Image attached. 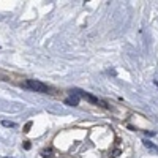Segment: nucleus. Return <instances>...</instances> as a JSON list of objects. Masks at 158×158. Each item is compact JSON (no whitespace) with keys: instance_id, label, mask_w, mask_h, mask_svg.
I'll return each instance as SVG.
<instances>
[{"instance_id":"obj_5","label":"nucleus","mask_w":158,"mask_h":158,"mask_svg":"<svg viewBox=\"0 0 158 158\" xmlns=\"http://www.w3.org/2000/svg\"><path fill=\"white\" fill-rule=\"evenodd\" d=\"M65 103L70 104V106H77V104H79V98H77V97H71V98L65 100Z\"/></svg>"},{"instance_id":"obj_9","label":"nucleus","mask_w":158,"mask_h":158,"mask_svg":"<svg viewBox=\"0 0 158 158\" xmlns=\"http://www.w3.org/2000/svg\"><path fill=\"white\" fill-rule=\"evenodd\" d=\"M118 155H120V150H118V149L112 152V156H118Z\"/></svg>"},{"instance_id":"obj_6","label":"nucleus","mask_w":158,"mask_h":158,"mask_svg":"<svg viewBox=\"0 0 158 158\" xmlns=\"http://www.w3.org/2000/svg\"><path fill=\"white\" fill-rule=\"evenodd\" d=\"M2 125L6 127V128H15V127H16V123L11 122V120H2Z\"/></svg>"},{"instance_id":"obj_7","label":"nucleus","mask_w":158,"mask_h":158,"mask_svg":"<svg viewBox=\"0 0 158 158\" xmlns=\"http://www.w3.org/2000/svg\"><path fill=\"white\" fill-rule=\"evenodd\" d=\"M30 128H32V122H27V123H25V127H24V133H29Z\"/></svg>"},{"instance_id":"obj_8","label":"nucleus","mask_w":158,"mask_h":158,"mask_svg":"<svg viewBox=\"0 0 158 158\" xmlns=\"http://www.w3.org/2000/svg\"><path fill=\"white\" fill-rule=\"evenodd\" d=\"M22 146H24V149H25V150H29V149L32 147V144H30V141H24Z\"/></svg>"},{"instance_id":"obj_1","label":"nucleus","mask_w":158,"mask_h":158,"mask_svg":"<svg viewBox=\"0 0 158 158\" xmlns=\"http://www.w3.org/2000/svg\"><path fill=\"white\" fill-rule=\"evenodd\" d=\"M71 94L74 95V97H81V98H85L87 101H90V103H94V104H100V106H103V108H108V104L104 103V101H101V100H98L97 97H94V95H89V94H85L84 90H81V89H73L71 90Z\"/></svg>"},{"instance_id":"obj_4","label":"nucleus","mask_w":158,"mask_h":158,"mask_svg":"<svg viewBox=\"0 0 158 158\" xmlns=\"http://www.w3.org/2000/svg\"><path fill=\"white\" fill-rule=\"evenodd\" d=\"M41 156L43 158H56V153L51 149H44V150H41Z\"/></svg>"},{"instance_id":"obj_3","label":"nucleus","mask_w":158,"mask_h":158,"mask_svg":"<svg viewBox=\"0 0 158 158\" xmlns=\"http://www.w3.org/2000/svg\"><path fill=\"white\" fill-rule=\"evenodd\" d=\"M142 142H144V147H146V149H149V150H150L152 153H155V155L158 153V147H156V146H153V144H152V142H150L149 139L142 141Z\"/></svg>"},{"instance_id":"obj_2","label":"nucleus","mask_w":158,"mask_h":158,"mask_svg":"<svg viewBox=\"0 0 158 158\" xmlns=\"http://www.w3.org/2000/svg\"><path fill=\"white\" fill-rule=\"evenodd\" d=\"M25 87H29L35 92H40V94H49V87L43 82H40V81H35V79H29V81L25 82Z\"/></svg>"}]
</instances>
